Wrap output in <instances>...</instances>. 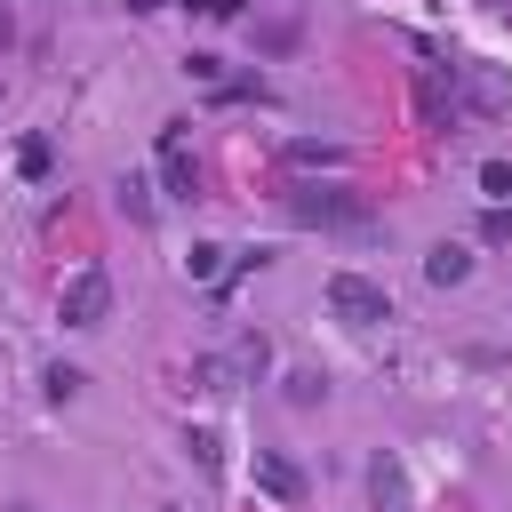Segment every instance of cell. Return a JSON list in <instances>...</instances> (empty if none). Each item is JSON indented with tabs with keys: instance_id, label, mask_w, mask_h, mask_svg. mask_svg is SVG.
Listing matches in <instances>:
<instances>
[{
	"instance_id": "cell-1",
	"label": "cell",
	"mask_w": 512,
	"mask_h": 512,
	"mask_svg": "<svg viewBox=\"0 0 512 512\" xmlns=\"http://www.w3.org/2000/svg\"><path fill=\"white\" fill-rule=\"evenodd\" d=\"M328 312L352 320V328H376V320H392V296L368 272H328Z\"/></svg>"
},
{
	"instance_id": "cell-2",
	"label": "cell",
	"mask_w": 512,
	"mask_h": 512,
	"mask_svg": "<svg viewBox=\"0 0 512 512\" xmlns=\"http://www.w3.org/2000/svg\"><path fill=\"white\" fill-rule=\"evenodd\" d=\"M104 312H112V280H104L96 264L72 272L64 296H56V320H64V328H104Z\"/></svg>"
},
{
	"instance_id": "cell-3",
	"label": "cell",
	"mask_w": 512,
	"mask_h": 512,
	"mask_svg": "<svg viewBox=\"0 0 512 512\" xmlns=\"http://www.w3.org/2000/svg\"><path fill=\"white\" fill-rule=\"evenodd\" d=\"M288 208H296V224H368V200H360V192H344V184H328V192H320V184H304Z\"/></svg>"
},
{
	"instance_id": "cell-4",
	"label": "cell",
	"mask_w": 512,
	"mask_h": 512,
	"mask_svg": "<svg viewBox=\"0 0 512 512\" xmlns=\"http://www.w3.org/2000/svg\"><path fill=\"white\" fill-rule=\"evenodd\" d=\"M160 168H168V192H176V200L200 192V168H192V152H184V128H160Z\"/></svg>"
},
{
	"instance_id": "cell-5",
	"label": "cell",
	"mask_w": 512,
	"mask_h": 512,
	"mask_svg": "<svg viewBox=\"0 0 512 512\" xmlns=\"http://www.w3.org/2000/svg\"><path fill=\"white\" fill-rule=\"evenodd\" d=\"M368 488H376V512H408V480H400V456H376V464H368Z\"/></svg>"
},
{
	"instance_id": "cell-6",
	"label": "cell",
	"mask_w": 512,
	"mask_h": 512,
	"mask_svg": "<svg viewBox=\"0 0 512 512\" xmlns=\"http://www.w3.org/2000/svg\"><path fill=\"white\" fill-rule=\"evenodd\" d=\"M464 272H472V248H456V240H440V248L424 256V280H432V288H456Z\"/></svg>"
},
{
	"instance_id": "cell-7",
	"label": "cell",
	"mask_w": 512,
	"mask_h": 512,
	"mask_svg": "<svg viewBox=\"0 0 512 512\" xmlns=\"http://www.w3.org/2000/svg\"><path fill=\"white\" fill-rule=\"evenodd\" d=\"M224 256H232V248H216V240H200V248H192L184 264H192V280H224Z\"/></svg>"
},
{
	"instance_id": "cell-8",
	"label": "cell",
	"mask_w": 512,
	"mask_h": 512,
	"mask_svg": "<svg viewBox=\"0 0 512 512\" xmlns=\"http://www.w3.org/2000/svg\"><path fill=\"white\" fill-rule=\"evenodd\" d=\"M320 392H328V384H320V376H312V368H296V376H288V400H296V408H312V400H320Z\"/></svg>"
},
{
	"instance_id": "cell-9",
	"label": "cell",
	"mask_w": 512,
	"mask_h": 512,
	"mask_svg": "<svg viewBox=\"0 0 512 512\" xmlns=\"http://www.w3.org/2000/svg\"><path fill=\"white\" fill-rule=\"evenodd\" d=\"M256 472H264V488H272V496H296V472H288V464H280V456H264V464H256Z\"/></svg>"
},
{
	"instance_id": "cell-10",
	"label": "cell",
	"mask_w": 512,
	"mask_h": 512,
	"mask_svg": "<svg viewBox=\"0 0 512 512\" xmlns=\"http://www.w3.org/2000/svg\"><path fill=\"white\" fill-rule=\"evenodd\" d=\"M480 192H496V200H512V168H504V160H488V168H480Z\"/></svg>"
},
{
	"instance_id": "cell-11",
	"label": "cell",
	"mask_w": 512,
	"mask_h": 512,
	"mask_svg": "<svg viewBox=\"0 0 512 512\" xmlns=\"http://www.w3.org/2000/svg\"><path fill=\"white\" fill-rule=\"evenodd\" d=\"M488 240H512V208H496V216H488Z\"/></svg>"
},
{
	"instance_id": "cell-12",
	"label": "cell",
	"mask_w": 512,
	"mask_h": 512,
	"mask_svg": "<svg viewBox=\"0 0 512 512\" xmlns=\"http://www.w3.org/2000/svg\"><path fill=\"white\" fill-rule=\"evenodd\" d=\"M0 40H8V24H0Z\"/></svg>"
}]
</instances>
